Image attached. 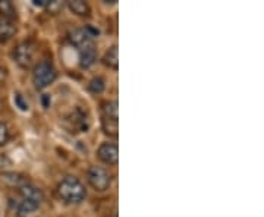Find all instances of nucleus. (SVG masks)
I'll return each instance as SVG.
<instances>
[{"label":"nucleus","mask_w":264,"mask_h":217,"mask_svg":"<svg viewBox=\"0 0 264 217\" xmlns=\"http://www.w3.org/2000/svg\"><path fill=\"white\" fill-rule=\"evenodd\" d=\"M58 194L63 201L69 204H79L87 197V189L75 176H66L58 186Z\"/></svg>","instance_id":"obj_1"},{"label":"nucleus","mask_w":264,"mask_h":217,"mask_svg":"<svg viewBox=\"0 0 264 217\" xmlns=\"http://www.w3.org/2000/svg\"><path fill=\"white\" fill-rule=\"evenodd\" d=\"M58 77V72L53 66V63L48 61H41L35 65L32 72V82L37 90H44L50 84L55 82Z\"/></svg>","instance_id":"obj_2"},{"label":"nucleus","mask_w":264,"mask_h":217,"mask_svg":"<svg viewBox=\"0 0 264 217\" xmlns=\"http://www.w3.org/2000/svg\"><path fill=\"white\" fill-rule=\"evenodd\" d=\"M87 179L95 191H108L112 185V175L103 166H91L87 172Z\"/></svg>","instance_id":"obj_3"},{"label":"nucleus","mask_w":264,"mask_h":217,"mask_svg":"<svg viewBox=\"0 0 264 217\" xmlns=\"http://www.w3.org/2000/svg\"><path fill=\"white\" fill-rule=\"evenodd\" d=\"M14 59L21 68H24V69L30 68L32 59H34V46L30 41L19 43L14 50Z\"/></svg>","instance_id":"obj_4"},{"label":"nucleus","mask_w":264,"mask_h":217,"mask_svg":"<svg viewBox=\"0 0 264 217\" xmlns=\"http://www.w3.org/2000/svg\"><path fill=\"white\" fill-rule=\"evenodd\" d=\"M97 154L98 158L101 161H104L106 165L110 166H115L119 160V148L116 144H112V142H104L98 147L97 150Z\"/></svg>","instance_id":"obj_5"},{"label":"nucleus","mask_w":264,"mask_h":217,"mask_svg":"<svg viewBox=\"0 0 264 217\" xmlns=\"http://www.w3.org/2000/svg\"><path fill=\"white\" fill-rule=\"evenodd\" d=\"M19 194L22 197V200H27V201H31L37 205H40L41 201L44 200V195L41 192V189H38L37 186L31 185V184H25V185L19 186Z\"/></svg>","instance_id":"obj_6"},{"label":"nucleus","mask_w":264,"mask_h":217,"mask_svg":"<svg viewBox=\"0 0 264 217\" xmlns=\"http://www.w3.org/2000/svg\"><path fill=\"white\" fill-rule=\"evenodd\" d=\"M95 61H97V50L93 46V43L79 48V63L84 69L90 68L91 65H94Z\"/></svg>","instance_id":"obj_7"},{"label":"nucleus","mask_w":264,"mask_h":217,"mask_svg":"<svg viewBox=\"0 0 264 217\" xmlns=\"http://www.w3.org/2000/svg\"><path fill=\"white\" fill-rule=\"evenodd\" d=\"M91 40H93V38L90 37V34H88L85 27H84V28H78L75 31L71 32V41H72V44L77 46L78 48H82V47L91 44Z\"/></svg>","instance_id":"obj_8"},{"label":"nucleus","mask_w":264,"mask_h":217,"mask_svg":"<svg viewBox=\"0 0 264 217\" xmlns=\"http://www.w3.org/2000/svg\"><path fill=\"white\" fill-rule=\"evenodd\" d=\"M16 32V27L14 21L11 19H0V43L9 41Z\"/></svg>","instance_id":"obj_9"},{"label":"nucleus","mask_w":264,"mask_h":217,"mask_svg":"<svg viewBox=\"0 0 264 217\" xmlns=\"http://www.w3.org/2000/svg\"><path fill=\"white\" fill-rule=\"evenodd\" d=\"M68 8L71 9V12H74L78 16L91 15V9H90L88 3L84 2V0H69L68 2Z\"/></svg>","instance_id":"obj_10"},{"label":"nucleus","mask_w":264,"mask_h":217,"mask_svg":"<svg viewBox=\"0 0 264 217\" xmlns=\"http://www.w3.org/2000/svg\"><path fill=\"white\" fill-rule=\"evenodd\" d=\"M103 63L106 66H109L112 69H118L119 68V53H118V46H112L106 51L104 58H103Z\"/></svg>","instance_id":"obj_11"},{"label":"nucleus","mask_w":264,"mask_h":217,"mask_svg":"<svg viewBox=\"0 0 264 217\" xmlns=\"http://www.w3.org/2000/svg\"><path fill=\"white\" fill-rule=\"evenodd\" d=\"M14 207H15L16 211H18L21 216L31 214V213H34V211L38 208V205H37V204H34V202H31V201H27V200H21V201L14 202Z\"/></svg>","instance_id":"obj_12"},{"label":"nucleus","mask_w":264,"mask_h":217,"mask_svg":"<svg viewBox=\"0 0 264 217\" xmlns=\"http://www.w3.org/2000/svg\"><path fill=\"white\" fill-rule=\"evenodd\" d=\"M101 126H103V131L106 135L109 137H118V131H119V124H118V119H110V118H104L103 116V121H101Z\"/></svg>","instance_id":"obj_13"},{"label":"nucleus","mask_w":264,"mask_h":217,"mask_svg":"<svg viewBox=\"0 0 264 217\" xmlns=\"http://www.w3.org/2000/svg\"><path fill=\"white\" fill-rule=\"evenodd\" d=\"M0 15L3 16V19H11L15 18L16 12L12 2L9 0H0Z\"/></svg>","instance_id":"obj_14"},{"label":"nucleus","mask_w":264,"mask_h":217,"mask_svg":"<svg viewBox=\"0 0 264 217\" xmlns=\"http://www.w3.org/2000/svg\"><path fill=\"white\" fill-rule=\"evenodd\" d=\"M118 103L116 101H106L103 103V113L104 118H110V119H118Z\"/></svg>","instance_id":"obj_15"},{"label":"nucleus","mask_w":264,"mask_h":217,"mask_svg":"<svg viewBox=\"0 0 264 217\" xmlns=\"http://www.w3.org/2000/svg\"><path fill=\"white\" fill-rule=\"evenodd\" d=\"M104 87H106V84H104V79L101 77L93 78V79L90 81V84H88V90L93 94L103 93V91H104Z\"/></svg>","instance_id":"obj_16"},{"label":"nucleus","mask_w":264,"mask_h":217,"mask_svg":"<svg viewBox=\"0 0 264 217\" xmlns=\"http://www.w3.org/2000/svg\"><path fill=\"white\" fill-rule=\"evenodd\" d=\"M2 178H3V181H5V182H9V184H11L12 186H18V188H19V186L25 185V184L28 182L27 179L21 178L19 175H15V173H5Z\"/></svg>","instance_id":"obj_17"},{"label":"nucleus","mask_w":264,"mask_h":217,"mask_svg":"<svg viewBox=\"0 0 264 217\" xmlns=\"http://www.w3.org/2000/svg\"><path fill=\"white\" fill-rule=\"evenodd\" d=\"M14 101H15V106L19 108V110H22V112H27V110H28V103L24 100V97H22V94L21 93L14 94Z\"/></svg>","instance_id":"obj_18"},{"label":"nucleus","mask_w":264,"mask_h":217,"mask_svg":"<svg viewBox=\"0 0 264 217\" xmlns=\"http://www.w3.org/2000/svg\"><path fill=\"white\" fill-rule=\"evenodd\" d=\"M46 8H47V11L50 12V14H58L61 9L63 8V3L61 2V0H48L47 2V5H46Z\"/></svg>","instance_id":"obj_19"},{"label":"nucleus","mask_w":264,"mask_h":217,"mask_svg":"<svg viewBox=\"0 0 264 217\" xmlns=\"http://www.w3.org/2000/svg\"><path fill=\"white\" fill-rule=\"evenodd\" d=\"M9 140V131H8V126L0 122V147L5 145L6 142Z\"/></svg>","instance_id":"obj_20"},{"label":"nucleus","mask_w":264,"mask_h":217,"mask_svg":"<svg viewBox=\"0 0 264 217\" xmlns=\"http://www.w3.org/2000/svg\"><path fill=\"white\" fill-rule=\"evenodd\" d=\"M6 78H8V69H6L3 65H0V87H2V85H5Z\"/></svg>","instance_id":"obj_21"},{"label":"nucleus","mask_w":264,"mask_h":217,"mask_svg":"<svg viewBox=\"0 0 264 217\" xmlns=\"http://www.w3.org/2000/svg\"><path fill=\"white\" fill-rule=\"evenodd\" d=\"M41 101H43V107H50V103H51V98H50V95L48 94H44L43 97H41Z\"/></svg>","instance_id":"obj_22"},{"label":"nucleus","mask_w":264,"mask_h":217,"mask_svg":"<svg viewBox=\"0 0 264 217\" xmlns=\"http://www.w3.org/2000/svg\"><path fill=\"white\" fill-rule=\"evenodd\" d=\"M47 2L48 0H32V5L34 6H38V8H46Z\"/></svg>","instance_id":"obj_23"}]
</instances>
